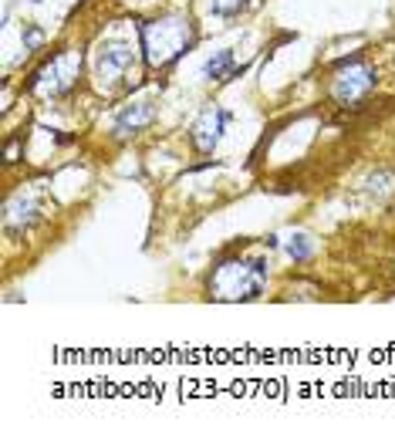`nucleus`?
Returning a JSON list of instances; mask_svg holds the SVG:
<instances>
[{
    "label": "nucleus",
    "instance_id": "1",
    "mask_svg": "<svg viewBox=\"0 0 395 439\" xmlns=\"http://www.w3.org/2000/svg\"><path fill=\"white\" fill-rule=\"evenodd\" d=\"M139 38H142V54H146L149 68L166 71L196 44V31H193L190 17L166 14V17H156V21H146L139 27Z\"/></svg>",
    "mask_w": 395,
    "mask_h": 439
},
{
    "label": "nucleus",
    "instance_id": "2",
    "mask_svg": "<svg viewBox=\"0 0 395 439\" xmlns=\"http://www.w3.org/2000/svg\"><path fill=\"white\" fill-rule=\"evenodd\" d=\"M264 287H267L264 257H227L206 278V294L213 301H257Z\"/></svg>",
    "mask_w": 395,
    "mask_h": 439
},
{
    "label": "nucleus",
    "instance_id": "3",
    "mask_svg": "<svg viewBox=\"0 0 395 439\" xmlns=\"http://www.w3.org/2000/svg\"><path fill=\"white\" fill-rule=\"evenodd\" d=\"M379 81L382 78H379L375 61L365 58V54H352V58H345V61L331 71L328 91H331L335 105H341V109H358V105H365V102L372 98V91L379 88Z\"/></svg>",
    "mask_w": 395,
    "mask_h": 439
},
{
    "label": "nucleus",
    "instance_id": "4",
    "mask_svg": "<svg viewBox=\"0 0 395 439\" xmlns=\"http://www.w3.org/2000/svg\"><path fill=\"white\" fill-rule=\"evenodd\" d=\"M78 75H81V54L75 47H65V51H58L51 61H44L34 71L27 91L38 95V98H58V95L75 88Z\"/></svg>",
    "mask_w": 395,
    "mask_h": 439
},
{
    "label": "nucleus",
    "instance_id": "5",
    "mask_svg": "<svg viewBox=\"0 0 395 439\" xmlns=\"http://www.w3.org/2000/svg\"><path fill=\"white\" fill-rule=\"evenodd\" d=\"M135 44L132 41H122V38H112V41H102L98 51H95V78L102 88H112L119 85L132 68H135Z\"/></svg>",
    "mask_w": 395,
    "mask_h": 439
},
{
    "label": "nucleus",
    "instance_id": "6",
    "mask_svg": "<svg viewBox=\"0 0 395 439\" xmlns=\"http://www.w3.org/2000/svg\"><path fill=\"white\" fill-rule=\"evenodd\" d=\"M227 125H230V112H227L223 105H210V109H203V115L193 122L190 139H193V146H196L203 156H210V153L220 146Z\"/></svg>",
    "mask_w": 395,
    "mask_h": 439
},
{
    "label": "nucleus",
    "instance_id": "7",
    "mask_svg": "<svg viewBox=\"0 0 395 439\" xmlns=\"http://www.w3.org/2000/svg\"><path fill=\"white\" fill-rule=\"evenodd\" d=\"M156 98H139V102H128L122 109L115 122H112V135L115 139H128V135H139L142 128H149L156 119Z\"/></svg>",
    "mask_w": 395,
    "mask_h": 439
},
{
    "label": "nucleus",
    "instance_id": "8",
    "mask_svg": "<svg viewBox=\"0 0 395 439\" xmlns=\"http://www.w3.org/2000/svg\"><path fill=\"white\" fill-rule=\"evenodd\" d=\"M41 220V200L31 196V193H17L10 196L7 206H3V227L14 234V230H27Z\"/></svg>",
    "mask_w": 395,
    "mask_h": 439
},
{
    "label": "nucleus",
    "instance_id": "9",
    "mask_svg": "<svg viewBox=\"0 0 395 439\" xmlns=\"http://www.w3.org/2000/svg\"><path fill=\"white\" fill-rule=\"evenodd\" d=\"M203 81H223V78H234L237 71H234V51L230 47H223V51H216L206 65H203Z\"/></svg>",
    "mask_w": 395,
    "mask_h": 439
},
{
    "label": "nucleus",
    "instance_id": "10",
    "mask_svg": "<svg viewBox=\"0 0 395 439\" xmlns=\"http://www.w3.org/2000/svg\"><path fill=\"white\" fill-rule=\"evenodd\" d=\"M284 254L294 260V264H304L315 257V237L311 234H291L284 240Z\"/></svg>",
    "mask_w": 395,
    "mask_h": 439
},
{
    "label": "nucleus",
    "instance_id": "11",
    "mask_svg": "<svg viewBox=\"0 0 395 439\" xmlns=\"http://www.w3.org/2000/svg\"><path fill=\"white\" fill-rule=\"evenodd\" d=\"M243 7H247V0H213V14H220V17H237Z\"/></svg>",
    "mask_w": 395,
    "mask_h": 439
},
{
    "label": "nucleus",
    "instance_id": "12",
    "mask_svg": "<svg viewBox=\"0 0 395 439\" xmlns=\"http://www.w3.org/2000/svg\"><path fill=\"white\" fill-rule=\"evenodd\" d=\"M41 41H44V31L34 27V24H27V27H24V51H34Z\"/></svg>",
    "mask_w": 395,
    "mask_h": 439
}]
</instances>
